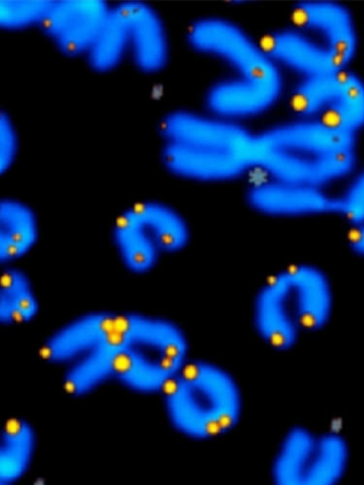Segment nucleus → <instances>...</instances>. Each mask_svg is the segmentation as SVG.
I'll return each mask as SVG.
<instances>
[{"instance_id": "1", "label": "nucleus", "mask_w": 364, "mask_h": 485, "mask_svg": "<svg viewBox=\"0 0 364 485\" xmlns=\"http://www.w3.org/2000/svg\"><path fill=\"white\" fill-rule=\"evenodd\" d=\"M358 166L357 135L318 118L296 117L255 133L261 175L333 191Z\"/></svg>"}, {"instance_id": "2", "label": "nucleus", "mask_w": 364, "mask_h": 485, "mask_svg": "<svg viewBox=\"0 0 364 485\" xmlns=\"http://www.w3.org/2000/svg\"><path fill=\"white\" fill-rule=\"evenodd\" d=\"M161 394L169 425L191 440L223 437L242 417L244 400L237 380L210 360L191 358Z\"/></svg>"}, {"instance_id": "3", "label": "nucleus", "mask_w": 364, "mask_h": 485, "mask_svg": "<svg viewBox=\"0 0 364 485\" xmlns=\"http://www.w3.org/2000/svg\"><path fill=\"white\" fill-rule=\"evenodd\" d=\"M186 39L196 51L224 61L237 77L282 83L279 68L259 43L235 23L218 17H205L191 24Z\"/></svg>"}, {"instance_id": "4", "label": "nucleus", "mask_w": 364, "mask_h": 485, "mask_svg": "<svg viewBox=\"0 0 364 485\" xmlns=\"http://www.w3.org/2000/svg\"><path fill=\"white\" fill-rule=\"evenodd\" d=\"M250 307L253 330L267 346L285 352L297 344L304 334L300 308L283 267L259 285Z\"/></svg>"}, {"instance_id": "5", "label": "nucleus", "mask_w": 364, "mask_h": 485, "mask_svg": "<svg viewBox=\"0 0 364 485\" xmlns=\"http://www.w3.org/2000/svg\"><path fill=\"white\" fill-rule=\"evenodd\" d=\"M249 183L247 201L255 212L279 220L334 214V191L257 174Z\"/></svg>"}, {"instance_id": "6", "label": "nucleus", "mask_w": 364, "mask_h": 485, "mask_svg": "<svg viewBox=\"0 0 364 485\" xmlns=\"http://www.w3.org/2000/svg\"><path fill=\"white\" fill-rule=\"evenodd\" d=\"M161 160L171 175L196 183H226L255 172L252 155L211 146L164 142Z\"/></svg>"}, {"instance_id": "7", "label": "nucleus", "mask_w": 364, "mask_h": 485, "mask_svg": "<svg viewBox=\"0 0 364 485\" xmlns=\"http://www.w3.org/2000/svg\"><path fill=\"white\" fill-rule=\"evenodd\" d=\"M159 130L164 142L212 146L255 156V132L246 125L210 112H171L162 119Z\"/></svg>"}, {"instance_id": "8", "label": "nucleus", "mask_w": 364, "mask_h": 485, "mask_svg": "<svg viewBox=\"0 0 364 485\" xmlns=\"http://www.w3.org/2000/svg\"><path fill=\"white\" fill-rule=\"evenodd\" d=\"M110 10L107 4L99 0L53 1L41 26L65 55L86 54Z\"/></svg>"}, {"instance_id": "9", "label": "nucleus", "mask_w": 364, "mask_h": 485, "mask_svg": "<svg viewBox=\"0 0 364 485\" xmlns=\"http://www.w3.org/2000/svg\"><path fill=\"white\" fill-rule=\"evenodd\" d=\"M291 16L296 28L313 35L345 66L352 60L358 37L352 15L344 6L324 1H302L294 6Z\"/></svg>"}, {"instance_id": "10", "label": "nucleus", "mask_w": 364, "mask_h": 485, "mask_svg": "<svg viewBox=\"0 0 364 485\" xmlns=\"http://www.w3.org/2000/svg\"><path fill=\"white\" fill-rule=\"evenodd\" d=\"M259 43L279 68H287L301 75V78L346 69L328 48L296 28L270 32Z\"/></svg>"}, {"instance_id": "11", "label": "nucleus", "mask_w": 364, "mask_h": 485, "mask_svg": "<svg viewBox=\"0 0 364 485\" xmlns=\"http://www.w3.org/2000/svg\"><path fill=\"white\" fill-rule=\"evenodd\" d=\"M282 83L262 82L236 76L214 84L208 91V111L225 119L245 122L269 112L281 95Z\"/></svg>"}, {"instance_id": "12", "label": "nucleus", "mask_w": 364, "mask_h": 485, "mask_svg": "<svg viewBox=\"0 0 364 485\" xmlns=\"http://www.w3.org/2000/svg\"><path fill=\"white\" fill-rule=\"evenodd\" d=\"M127 29L129 54L136 66L146 73H156L166 65L169 48L164 23L149 5L138 1L117 6Z\"/></svg>"}, {"instance_id": "13", "label": "nucleus", "mask_w": 364, "mask_h": 485, "mask_svg": "<svg viewBox=\"0 0 364 485\" xmlns=\"http://www.w3.org/2000/svg\"><path fill=\"white\" fill-rule=\"evenodd\" d=\"M114 312L83 314L57 329L40 350L42 358L50 363L72 362L101 346L111 330Z\"/></svg>"}, {"instance_id": "14", "label": "nucleus", "mask_w": 364, "mask_h": 485, "mask_svg": "<svg viewBox=\"0 0 364 485\" xmlns=\"http://www.w3.org/2000/svg\"><path fill=\"white\" fill-rule=\"evenodd\" d=\"M284 267L301 302L303 332L320 331L330 323L335 310V291L329 275L311 262Z\"/></svg>"}, {"instance_id": "15", "label": "nucleus", "mask_w": 364, "mask_h": 485, "mask_svg": "<svg viewBox=\"0 0 364 485\" xmlns=\"http://www.w3.org/2000/svg\"><path fill=\"white\" fill-rule=\"evenodd\" d=\"M112 368V378L142 394H161L176 375L159 357L136 346L114 351Z\"/></svg>"}, {"instance_id": "16", "label": "nucleus", "mask_w": 364, "mask_h": 485, "mask_svg": "<svg viewBox=\"0 0 364 485\" xmlns=\"http://www.w3.org/2000/svg\"><path fill=\"white\" fill-rule=\"evenodd\" d=\"M111 236L121 262L135 274L150 272L164 256L132 206L117 216L112 228Z\"/></svg>"}, {"instance_id": "17", "label": "nucleus", "mask_w": 364, "mask_h": 485, "mask_svg": "<svg viewBox=\"0 0 364 485\" xmlns=\"http://www.w3.org/2000/svg\"><path fill=\"white\" fill-rule=\"evenodd\" d=\"M39 238L38 219L33 208L14 197L0 201V261L13 265L26 255Z\"/></svg>"}, {"instance_id": "18", "label": "nucleus", "mask_w": 364, "mask_h": 485, "mask_svg": "<svg viewBox=\"0 0 364 485\" xmlns=\"http://www.w3.org/2000/svg\"><path fill=\"white\" fill-rule=\"evenodd\" d=\"M316 436L308 428L295 425L284 433L270 465L275 485H304L311 464Z\"/></svg>"}, {"instance_id": "19", "label": "nucleus", "mask_w": 364, "mask_h": 485, "mask_svg": "<svg viewBox=\"0 0 364 485\" xmlns=\"http://www.w3.org/2000/svg\"><path fill=\"white\" fill-rule=\"evenodd\" d=\"M131 206L164 256L178 253L188 245L191 226L178 208L156 200L143 201Z\"/></svg>"}, {"instance_id": "20", "label": "nucleus", "mask_w": 364, "mask_h": 485, "mask_svg": "<svg viewBox=\"0 0 364 485\" xmlns=\"http://www.w3.org/2000/svg\"><path fill=\"white\" fill-rule=\"evenodd\" d=\"M36 447L32 427L21 419H10L2 431L0 443V484L20 479L28 469Z\"/></svg>"}, {"instance_id": "21", "label": "nucleus", "mask_w": 364, "mask_h": 485, "mask_svg": "<svg viewBox=\"0 0 364 485\" xmlns=\"http://www.w3.org/2000/svg\"><path fill=\"white\" fill-rule=\"evenodd\" d=\"M38 310L39 303L27 273L13 265H6L0 280L1 323L28 322Z\"/></svg>"}, {"instance_id": "22", "label": "nucleus", "mask_w": 364, "mask_h": 485, "mask_svg": "<svg viewBox=\"0 0 364 485\" xmlns=\"http://www.w3.org/2000/svg\"><path fill=\"white\" fill-rule=\"evenodd\" d=\"M350 457L346 440L336 433L317 435L304 485H336L345 476Z\"/></svg>"}, {"instance_id": "23", "label": "nucleus", "mask_w": 364, "mask_h": 485, "mask_svg": "<svg viewBox=\"0 0 364 485\" xmlns=\"http://www.w3.org/2000/svg\"><path fill=\"white\" fill-rule=\"evenodd\" d=\"M318 119L357 135L364 128V82L344 70L341 90Z\"/></svg>"}, {"instance_id": "24", "label": "nucleus", "mask_w": 364, "mask_h": 485, "mask_svg": "<svg viewBox=\"0 0 364 485\" xmlns=\"http://www.w3.org/2000/svg\"><path fill=\"white\" fill-rule=\"evenodd\" d=\"M129 54L124 19L117 7L111 9L102 28L86 53L90 66L99 72L116 68Z\"/></svg>"}, {"instance_id": "25", "label": "nucleus", "mask_w": 364, "mask_h": 485, "mask_svg": "<svg viewBox=\"0 0 364 485\" xmlns=\"http://www.w3.org/2000/svg\"><path fill=\"white\" fill-rule=\"evenodd\" d=\"M113 352L100 346L70 362L63 378L65 391L73 396H82L112 378Z\"/></svg>"}, {"instance_id": "26", "label": "nucleus", "mask_w": 364, "mask_h": 485, "mask_svg": "<svg viewBox=\"0 0 364 485\" xmlns=\"http://www.w3.org/2000/svg\"><path fill=\"white\" fill-rule=\"evenodd\" d=\"M344 70L301 78L289 100L290 107L296 116L320 117L338 94Z\"/></svg>"}, {"instance_id": "27", "label": "nucleus", "mask_w": 364, "mask_h": 485, "mask_svg": "<svg viewBox=\"0 0 364 485\" xmlns=\"http://www.w3.org/2000/svg\"><path fill=\"white\" fill-rule=\"evenodd\" d=\"M334 192L335 215L349 228L364 222V166L356 169Z\"/></svg>"}, {"instance_id": "28", "label": "nucleus", "mask_w": 364, "mask_h": 485, "mask_svg": "<svg viewBox=\"0 0 364 485\" xmlns=\"http://www.w3.org/2000/svg\"><path fill=\"white\" fill-rule=\"evenodd\" d=\"M53 3L48 0H1L0 25L10 30L41 26Z\"/></svg>"}, {"instance_id": "29", "label": "nucleus", "mask_w": 364, "mask_h": 485, "mask_svg": "<svg viewBox=\"0 0 364 485\" xmlns=\"http://www.w3.org/2000/svg\"><path fill=\"white\" fill-rule=\"evenodd\" d=\"M18 146L16 128L6 115L1 114L0 118V171L6 173L13 166Z\"/></svg>"}, {"instance_id": "30", "label": "nucleus", "mask_w": 364, "mask_h": 485, "mask_svg": "<svg viewBox=\"0 0 364 485\" xmlns=\"http://www.w3.org/2000/svg\"><path fill=\"white\" fill-rule=\"evenodd\" d=\"M348 245L353 254L364 259V222L349 228Z\"/></svg>"}]
</instances>
